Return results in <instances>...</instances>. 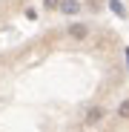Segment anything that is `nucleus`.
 <instances>
[{"mask_svg": "<svg viewBox=\"0 0 129 132\" xmlns=\"http://www.w3.org/2000/svg\"><path fill=\"white\" fill-rule=\"evenodd\" d=\"M103 118H106V109H103V106H89V109L83 112V123H86V126H95V123H100Z\"/></svg>", "mask_w": 129, "mask_h": 132, "instance_id": "1", "label": "nucleus"}, {"mask_svg": "<svg viewBox=\"0 0 129 132\" xmlns=\"http://www.w3.org/2000/svg\"><path fill=\"white\" fill-rule=\"evenodd\" d=\"M69 35H72L75 40H83L86 35H89V26H83V23H72V26H69Z\"/></svg>", "mask_w": 129, "mask_h": 132, "instance_id": "2", "label": "nucleus"}, {"mask_svg": "<svg viewBox=\"0 0 129 132\" xmlns=\"http://www.w3.org/2000/svg\"><path fill=\"white\" fill-rule=\"evenodd\" d=\"M60 12L72 17V14H78V12H80V3H78V0H63V3H60Z\"/></svg>", "mask_w": 129, "mask_h": 132, "instance_id": "3", "label": "nucleus"}, {"mask_svg": "<svg viewBox=\"0 0 129 132\" xmlns=\"http://www.w3.org/2000/svg\"><path fill=\"white\" fill-rule=\"evenodd\" d=\"M118 118H123V121H129V98L118 103Z\"/></svg>", "mask_w": 129, "mask_h": 132, "instance_id": "4", "label": "nucleus"}, {"mask_svg": "<svg viewBox=\"0 0 129 132\" xmlns=\"http://www.w3.org/2000/svg\"><path fill=\"white\" fill-rule=\"evenodd\" d=\"M109 3H112V12L123 17V6H121V0H109Z\"/></svg>", "mask_w": 129, "mask_h": 132, "instance_id": "5", "label": "nucleus"}, {"mask_svg": "<svg viewBox=\"0 0 129 132\" xmlns=\"http://www.w3.org/2000/svg\"><path fill=\"white\" fill-rule=\"evenodd\" d=\"M43 6H46V9H60V3H57V0H46Z\"/></svg>", "mask_w": 129, "mask_h": 132, "instance_id": "6", "label": "nucleus"}]
</instances>
